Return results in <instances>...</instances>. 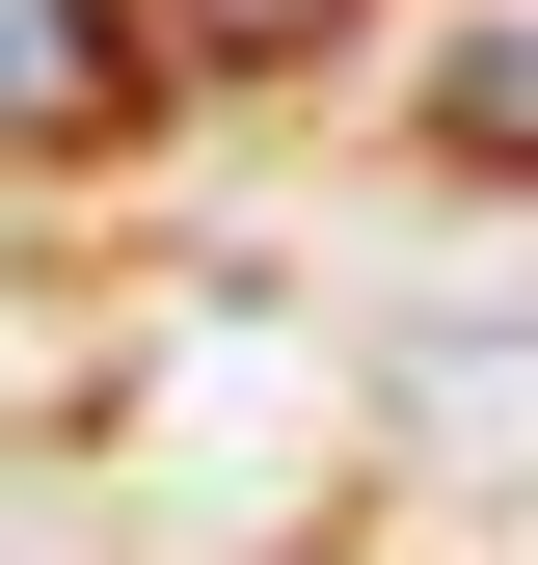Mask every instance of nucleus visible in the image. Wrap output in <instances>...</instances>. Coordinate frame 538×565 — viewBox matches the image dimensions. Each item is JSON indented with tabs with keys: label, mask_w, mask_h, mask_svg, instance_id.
Returning a JSON list of instances; mask_svg holds the SVG:
<instances>
[{
	"label": "nucleus",
	"mask_w": 538,
	"mask_h": 565,
	"mask_svg": "<svg viewBox=\"0 0 538 565\" xmlns=\"http://www.w3.org/2000/svg\"><path fill=\"white\" fill-rule=\"evenodd\" d=\"M162 108V0H0V162H108Z\"/></svg>",
	"instance_id": "obj_1"
},
{
	"label": "nucleus",
	"mask_w": 538,
	"mask_h": 565,
	"mask_svg": "<svg viewBox=\"0 0 538 565\" xmlns=\"http://www.w3.org/2000/svg\"><path fill=\"white\" fill-rule=\"evenodd\" d=\"M431 162L538 189V28H431Z\"/></svg>",
	"instance_id": "obj_2"
},
{
	"label": "nucleus",
	"mask_w": 538,
	"mask_h": 565,
	"mask_svg": "<svg viewBox=\"0 0 538 565\" xmlns=\"http://www.w3.org/2000/svg\"><path fill=\"white\" fill-rule=\"evenodd\" d=\"M351 0H162V54H216V82H269V54H323Z\"/></svg>",
	"instance_id": "obj_3"
}]
</instances>
